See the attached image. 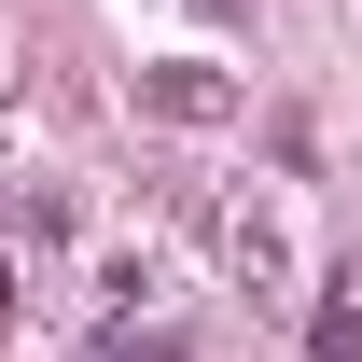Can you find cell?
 Here are the masks:
<instances>
[{
  "label": "cell",
  "instance_id": "6da1fadb",
  "mask_svg": "<svg viewBox=\"0 0 362 362\" xmlns=\"http://www.w3.org/2000/svg\"><path fill=\"white\" fill-rule=\"evenodd\" d=\"M153 112H181V126H209V112H223V84H209V70H153Z\"/></svg>",
  "mask_w": 362,
  "mask_h": 362
}]
</instances>
